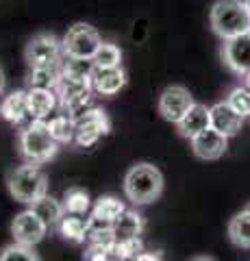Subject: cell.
Listing matches in <instances>:
<instances>
[{
    "label": "cell",
    "instance_id": "obj_21",
    "mask_svg": "<svg viewBox=\"0 0 250 261\" xmlns=\"http://www.w3.org/2000/svg\"><path fill=\"white\" fill-rule=\"evenodd\" d=\"M59 233L70 242H85V238H90V226H87V218L78 214H66L61 220V224L57 226Z\"/></svg>",
    "mask_w": 250,
    "mask_h": 261
},
{
    "label": "cell",
    "instance_id": "obj_22",
    "mask_svg": "<svg viewBox=\"0 0 250 261\" xmlns=\"http://www.w3.org/2000/svg\"><path fill=\"white\" fill-rule=\"evenodd\" d=\"M229 238L239 248H250V209L239 211L229 222Z\"/></svg>",
    "mask_w": 250,
    "mask_h": 261
},
{
    "label": "cell",
    "instance_id": "obj_2",
    "mask_svg": "<svg viewBox=\"0 0 250 261\" xmlns=\"http://www.w3.org/2000/svg\"><path fill=\"white\" fill-rule=\"evenodd\" d=\"M59 150V144L48 130L46 120H33L18 133V152L24 163H35L42 166L48 163Z\"/></svg>",
    "mask_w": 250,
    "mask_h": 261
},
{
    "label": "cell",
    "instance_id": "obj_14",
    "mask_svg": "<svg viewBox=\"0 0 250 261\" xmlns=\"http://www.w3.org/2000/svg\"><path fill=\"white\" fill-rule=\"evenodd\" d=\"M179 133L187 140H193L198 133H203L205 128L211 126V107L200 102H193V107L185 113L183 120L179 122Z\"/></svg>",
    "mask_w": 250,
    "mask_h": 261
},
{
    "label": "cell",
    "instance_id": "obj_13",
    "mask_svg": "<svg viewBox=\"0 0 250 261\" xmlns=\"http://www.w3.org/2000/svg\"><path fill=\"white\" fill-rule=\"evenodd\" d=\"M26 100H29V116L33 120H46L54 109H57L59 96L54 89L31 87L26 92Z\"/></svg>",
    "mask_w": 250,
    "mask_h": 261
},
{
    "label": "cell",
    "instance_id": "obj_8",
    "mask_svg": "<svg viewBox=\"0 0 250 261\" xmlns=\"http://www.w3.org/2000/svg\"><path fill=\"white\" fill-rule=\"evenodd\" d=\"M191 107H193V98L189 89H185L183 85L165 87L159 96V113L163 116V120L172 122V124H179Z\"/></svg>",
    "mask_w": 250,
    "mask_h": 261
},
{
    "label": "cell",
    "instance_id": "obj_23",
    "mask_svg": "<svg viewBox=\"0 0 250 261\" xmlns=\"http://www.w3.org/2000/svg\"><path fill=\"white\" fill-rule=\"evenodd\" d=\"M48 130H50V135L54 137V142H57V144L74 142V137H76L74 118H70L68 113H66V116H54V118L48 120Z\"/></svg>",
    "mask_w": 250,
    "mask_h": 261
},
{
    "label": "cell",
    "instance_id": "obj_10",
    "mask_svg": "<svg viewBox=\"0 0 250 261\" xmlns=\"http://www.w3.org/2000/svg\"><path fill=\"white\" fill-rule=\"evenodd\" d=\"M222 61L224 65L237 76L250 74V33L227 39L222 46Z\"/></svg>",
    "mask_w": 250,
    "mask_h": 261
},
{
    "label": "cell",
    "instance_id": "obj_4",
    "mask_svg": "<svg viewBox=\"0 0 250 261\" xmlns=\"http://www.w3.org/2000/svg\"><path fill=\"white\" fill-rule=\"evenodd\" d=\"M7 190L18 202L33 205L48 194V176L35 163H24L7 174Z\"/></svg>",
    "mask_w": 250,
    "mask_h": 261
},
{
    "label": "cell",
    "instance_id": "obj_18",
    "mask_svg": "<svg viewBox=\"0 0 250 261\" xmlns=\"http://www.w3.org/2000/svg\"><path fill=\"white\" fill-rule=\"evenodd\" d=\"M142 231H144V216L135 209H124L122 216L114 222V235L118 242L140 238Z\"/></svg>",
    "mask_w": 250,
    "mask_h": 261
},
{
    "label": "cell",
    "instance_id": "obj_30",
    "mask_svg": "<svg viewBox=\"0 0 250 261\" xmlns=\"http://www.w3.org/2000/svg\"><path fill=\"white\" fill-rule=\"evenodd\" d=\"M133 261H163V259H161L159 252H144V250H142Z\"/></svg>",
    "mask_w": 250,
    "mask_h": 261
},
{
    "label": "cell",
    "instance_id": "obj_20",
    "mask_svg": "<svg viewBox=\"0 0 250 261\" xmlns=\"http://www.w3.org/2000/svg\"><path fill=\"white\" fill-rule=\"evenodd\" d=\"M61 79V63H48V65H35L29 72V87H42V89H54Z\"/></svg>",
    "mask_w": 250,
    "mask_h": 261
},
{
    "label": "cell",
    "instance_id": "obj_6",
    "mask_svg": "<svg viewBox=\"0 0 250 261\" xmlns=\"http://www.w3.org/2000/svg\"><path fill=\"white\" fill-rule=\"evenodd\" d=\"M61 57H63V44L52 33H37L35 37L29 39L26 48H24V59H26L31 68L48 65V63H61Z\"/></svg>",
    "mask_w": 250,
    "mask_h": 261
},
{
    "label": "cell",
    "instance_id": "obj_15",
    "mask_svg": "<svg viewBox=\"0 0 250 261\" xmlns=\"http://www.w3.org/2000/svg\"><path fill=\"white\" fill-rule=\"evenodd\" d=\"M241 124H244V118H241L227 100L211 107V126L215 130H220L222 135H227V137L237 135L241 130Z\"/></svg>",
    "mask_w": 250,
    "mask_h": 261
},
{
    "label": "cell",
    "instance_id": "obj_32",
    "mask_svg": "<svg viewBox=\"0 0 250 261\" xmlns=\"http://www.w3.org/2000/svg\"><path fill=\"white\" fill-rule=\"evenodd\" d=\"M191 261H215V259H211V257H196V259H191Z\"/></svg>",
    "mask_w": 250,
    "mask_h": 261
},
{
    "label": "cell",
    "instance_id": "obj_17",
    "mask_svg": "<svg viewBox=\"0 0 250 261\" xmlns=\"http://www.w3.org/2000/svg\"><path fill=\"white\" fill-rule=\"evenodd\" d=\"M0 116L11 124H20V122L29 116V100L24 89H15L9 96L3 98L0 102Z\"/></svg>",
    "mask_w": 250,
    "mask_h": 261
},
{
    "label": "cell",
    "instance_id": "obj_29",
    "mask_svg": "<svg viewBox=\"0 0 250 261\" xmlns=\"http://www.w3.org/2000/svg\"><path fill=\"white\" fill-rule=\"evenodd\" d=\"M85 261H114L109 255V250L98 248V246H90V252H87Z\"/></svg>",
    "mask_w": 250,
    "mask_h": 261
},
{
    "label": "cell",
    "instance_id": "obj_24",
    "mask_svg": "<svg viewBox=\"0 0 250 261\" xmlns=\"http://www.w3.org/2000/svg\"><path fill=\"white\" fill-rule=\"evenodd\" d=\"M63 207H66V214H78V216H85L87 211L92 209V200H90V194L80 187H70L63 194Z\"/></svg>",
    "mask_w": 250,
    "mask_h": 261
},
{
    "label": "cell",
    "instance_id": "obj_7",
    "mask_svg": "<svg viewBox=\"0 0 250 261\" xmlns=\"http://www.w3.org/2000/svg\"><path fill=\"white\" fill-rule=\"evenodd\" d=\"M74 124H76L74 142L78 146H85V148L87 146H94L102 135H107L109 128H111V122L107 118V113H104L102 109H98V107H92V109H87L85 113L76 116Z\"/></svg>",
    "mask_w": 250,
    "mask_h": 261
},
{
    "label": "cell",
    "instance_id": "obj_9",
    "mask_svg": "<svg viewBox=\"0 0 250 261\" xmlns=\"http://www.w3.org/2000/svg\"><path fill=\"white\" fill-rule=\"evenodd\" d=\"M48 233V226L44 224V220L39 218L33 209H24L11 222V235L13 242L26 244V246H35L44 240V235Z\"/></svg>",
    "mask_w": 250,
    "mask_h": 261
},
{
    "label": "cell",
    "instance_id": "obj_19",
    "mask_svg": "<svg viewBox=\"0 0 250 261\" xmlns=\"http://www.w3.org/2000/svg\"><path fill=\"white\" fill-rule=\"evenodd\" d=\"M31 209L35 211V214L44 220V224L48 228H57L61 224L63 216H66V207H63V202H59L57 198H52V196H44V198H39L37 202L31 205Z\"/></svg>",
    "mask_w": 250,
    "mask_h": 261
},
{
    "label": "cell",
    "instance_id": "obj_16",
    "mask_svg": "<svg viewBox=\"0 0 250 261\" xmlns=\"http://www.w3.org/2000/svg\"><path fill=\"white\" fill-rule=\"evenodd\" d=\"M54 92L59 96V107L66 105L74 98H80L85 94H92V76H70V74H61Z\"/></svg>",
    "mask_w": 250,
    "mask_h": 261
},
{
    "label": "cell",
    "instance_id": "obj_31",
    "mask_svg": "<svg viewBox=\"0 0 250 261\" xmlns=\"http://www.w3.org/2000/svg\"><path fill=\"white\" fill-rule=\"evenodd\" d=\"M5 83H7V79H5L3 68H0V96H3V92H5Z\"/></svg>",
    "mask_w": 250,
    "mask_h": 261
},
{
    "label": "cell",
    "instance_id": "obj_35",
    "mask_svg": "<svg viewBox=\"0 0 250 261\" xmlns=\"http://www.w3.org/2000/svg\"><path fill=\"white\" fill-rule=\"evenodd\" d=\"M248 209H250V205H248Z\"/></svg>",
    "mask_w": 250,
    "mask_h": 261
},
{
    "label": "cell",
    "instance_id": "obj_11",
    "mask_svg": "<svg viewBox=\"0 0 250 261\" xmlns=\"http://www.w3.org/2000/svg\"><path fill=\"white\" fill-rule=\"evenodd\" d=\"M191 142V152L196 154L198 159L203 161H215L220 159L224 152H227V146H229V137L222 135L220 130H215L213 126L205 128L203 133H198Z\"/></svg>",
    "mask_w": 250,
    "mask_h": 261
},
{
    "label": "cell",
    "instance_id": "obj_33",
    "mask_svg": "<svg viewBox=\"0 0 250 261\" xmlns=\"http://www.w3.org/2000/svg\"><path fill=\"white\" fill-rule=\"evenodd\" d=\"M244 79H246V83H244V85H246V87H248V89H250V74H246V76H244Z\"/></svg>",
    "mask_w": 250,
    "mask_h": 261
},
{
    "label": "cell",
    "instance_id": "obj_27",
    "mask_svg": "<svg viewBox=\"0 0 250 261\" xmlns=\"http://www.w3.org/2000/svg\"><path fill=\"white\" fill-rule=\"evenodd\" d=\"M144 250L142 246V240L135 238V240H122V242H116V246L109 250V255L114 261H128V259H135L140 252Z\"/></svg>",
    "mask_w": 250,
    "mask_h": 261
},
{
    "label": "cell",
    "instance_id": "obj_3",
    "mask_svg": "<svg viewBox=\"0 0 250 261\" xmlns=\"http://www.w3.org/2000/svg\"><path fill=\"white\" fill-rule=\"evenodd\" d=\"M209 22L222 42L250 33V11L244 0H217L211 7Z\"/></svg>",
    "mask_w": 250,
    "mask_h": 261
},
{
    "label": "cell",
    "instance_id": "obj_1",
    "mask_svg": "<svg viewBox=\"0 0 250 261\" xmlns=\"http://www.w3.org/2000/svg\"><path fill=\"white\" fill-rule=\"evenodd\" d=\"M124 194L133 205H150L163 194V174L152 163H135L124 174Z\"/></svg>",
    "mask_w": 250,
    "mask_h": 261
},
{
    "label": "cell",
    "instance_id": "obj_25",
    "mask_svg": "<svg viewBox=\"0 0 250 261\" xmlns=\"http://www.w3.org/2000/svg\"><path fill=\"white\" fill-rule=\"evenodd\" d=\"M92 61L96 68H116V65H122V50L111 42H102Z\"/></svg>",
    "mask_w": 250,
    "mask_h": 261
},
{
    "label": "cell",
    "instance_id": "obj_28",
    "mask_svg": "<svg viewBox=\"0 0 250 261\" xmlns=\"http://www.w3.org/2000/svg\"><path fill=\"white\" fill-rule=\"evenodd\" d=\"M227 102L235 109L241 118H248L250 116V89L246 85H239V87H233L229 96H227Z\"/></svg>",
    "mask_w": 250,
    "mask_h": 261
},
{
    "label": "cell",
    "instance_id": "obj_26",
    "mask_svg": "<svg viewBox=\"0 0 250 261\" xmlns=\"http://www.w3.org/2000/svg\"><path fill=\"white\" fill-rule=\"evenodd\" d=\"M0 261H39V257L33 250V246L13 242V244H7V246L0 250Z\"/></svg>",
    "mask_w": 250,
    "mask_h": 261
},
{
    "label": "cell",
    "instance_id": "obj_5",
    "mask_svg": "<svg viewBox=\"0 0 250 261\" xmlns=\"http://www.w3.org/2000/svg\"><path fill=\"white\" fill-rule=\"evenodd\" d=\"M63 44V57H74V59H94L98 46L102 39L98 31L85 22H78L74 27H70L68 33L61 39Z\"/></svg>",
    "mask_w": 250,
    "mask_h": 261
},
{
    "label": "cell",
    "instance_id": "obj_34",
    "mask_svg": "<svg viewBox=\"0 0 250 261\" xmlns=\"http://www.w3.org/2000/svg\"><path fill=\"white\" fill-rule=\"evenodd\" d=\"M244 3H246V7H248V11H250V0H244Z\"/></svg>",
    "mask_w": 250,
    "mask_h": 261
},
{
    "label": "cell",
    "instance_id": "obj_12",
    "mask_svg": "<svg viewBox=\"0 0 250 261\" xmlns=\"http://www.w3.org/2000/svg\"><path fill=\"white\" fill-rule=\"evenodd\" d=\"M126 85V72L122 65L116 68H94L92 72V89L100 96H114Z\"/></svg>",
    "mask_w": 250,
    "mask_h": 261
}]
</instances>
